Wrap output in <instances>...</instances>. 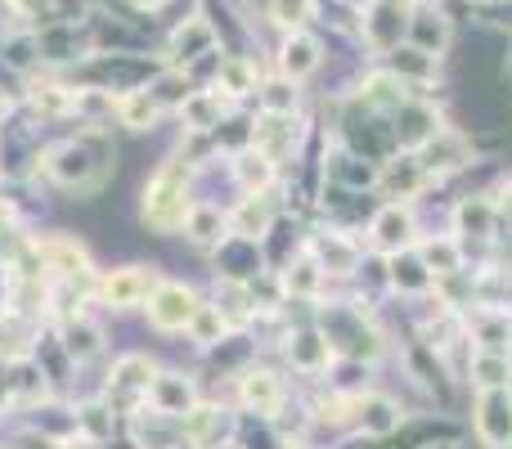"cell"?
<instances>
[{
  "instance_id": "4",
  "label": "cell",
  "mask_w": 512,
  "mask_h": 449,
  "mask_svg": "<svg viewBox=\"0 0 512 449\" xmlns=\"http://www.w3.org/2000/svg\"><path fill=\"white\" fill-rule=\"evenodd\" d=\"M153 373H158V364H153L149 355L126 351V355H117V360L108 364V382H104L99 396H104L122 418H131V414H140L144 409V396H149Z\"/></svg>"
},
{
  "instance_id": "7",
  "label": "cell",
  "mask_w": 512,
  "mask_h": 449,
  "mask_svg": "<svg viewBox=\"0 0 512 449\" xmlns=\"http://www.w3.org/2000/svg\"><path fill=\"white\" fill-rule=\"evenodd\" d=\"M198 306H203V297H198L189 283L162 279L158 288L149 292V301H144V315H149V328H153V333H185Z\"/></svg>"
},
{
  "instance_id": "12",
  "label": "cell",
  "mask_w": 512,
  "mask_h": 449,
  "mask_svg": "<svg viewBox=\"0 0 512 449\" xmlns=\"http://www.w3.org/2000/svg\"><path fill=\"white\" fill-rule=\"evenodd\" d=\"M418 243V216L409 203H382L378 212L369 216V247L382 256L405 252V247Z\"/></svg>"
},
{
  "instance_id": "39",
  "label": "cell",
  "mask_w": 512,
  "mask_h": 449,
  "mask_svg": "<svg viewBox=\"0 0 512 449\" xmlns=\"http://www.w3.org/2000/svg\"><path fill=\"white\" fill-rule=\"evenodd\" d=\"M270 18L283 32H306V23L315 18V0H270Z\"/></svg>"
},
{
  "instance_id": "10",
  "label": "cell",
  "mask_w": 512,
  "mask_h": 449,
  "mask_svg": "<svg viewBox=\"0 0 512 449\" xmlns=\"http://www.w3.org/2000/svg\"><path fill=\"white\" fill-rule=\"evenodd\" d=\"M216 45H221V32H216L212 18H207V14H189L180 27H171L162 63H167V68H185L189 72V63H198L203 54H212Z\"/></svg>"
},
{
  "instance_id": "33",
  "label": "cell",
  "mask_w": 512,
  "mask_h": 449,
  "mask_svg": "<svg viewBox=\"0 0 512 449\" xmlns=\"http://www.w3.org/2000/svg\"><path fill=\"white\" fill-rule=\"evenodd\" d=\"M387 283H391L396 292H436L432 270L423 265V256H418L414 247H405V252H391V256H387Z\"/></svg>"
},
{
  "instance_id": "13",
  "label": "cell",
  "mask_w": 512,
  "mask_h": 449,
  "mask_svg": "<svg viewBox=\"0 0 512 449\" xmlns=\"http://www.w3.org/2000/svg\"><path fill=\"white\" fill-rule=\"evenodd\" d=\"M414 158L423 162V171L427 176H450V171H463V167H472V158H477V153H472V140L463 131H450V126H441V131L432 135V140H423L414 149Z\"/></svg>"
},
{
  "instance_id": "32",
  "label": "cell",
  "mask_w": 512,
  "mask_h": 449,
  "mask_svg": "<svg viewBox=\"0 0 512 449\" xmlns=\"http://www.w3.org/2000/svg\"><path fill=\"white\" fill-rule=\"evenodd\" d=\"M216 90H221L225 99H248L256 95V86H261V72H256V63L248 59V54H225L221 63H216Z\"/></svg>"
},
{
  "instance_id": "47",
  "label": "cell",
  "mask_w": 512,
  "mask_h": 449,
  "mask_svg": "<svg viewBox=\"0 0 512 449\" xmlns=\"http://www.w3.org/2000/svg\"><path fill=\"white\" fill-rule=\"evenodd\" d=\"M292 449H306V445H292Z\"/></svg>"
},
{
  "instance_id": "5",
  "label": "cell",
  "mask_w": 512,
  "mask_h": 449,
  "mask_svg": "<svg viewBox=\"0 0 512 449\" xmlns=\"http://www.w3.org/2000/svg\"><path fill=\"white\" fill-rule=\"evenodd\" d=\"M158 283H162V274L153 265H117V270H99L90 297L108 310H140Z\"/></svg>"
},
{
  "instance_id": "41",
  "label": "cell",
  "mask_w": 512,
  "mask_h": 449,
  "mask_svg": "<svg viewBox=\"0 0 512 449\" xmlns=\"http://www.w3.org/2000/svg\"><path fill=\"white\" fill-rule=\"evenodd\" d=\"M490 198H495L499 225H508V229H512V180H504V185H499V189H495V194H490Z\"/></svg>"
},
{
  "instance_id": "6",
  "label": "cell",
  "mask_w": 512,
  "mask_h": 449,
  "mask_svg": "<svg viewBox=\"0 0 512 449\" xmlns=\"http://www.w3.org/2000/svg\"><path fill=\"white\" fill-rule=\"evenodd\" d=\"M360 36L373 54L400 50V41L409 36V18H414V0H369L364 5Z\"/></svg>"
},
{
  "instance_id": "16",
  "label": "cell",
  "mask_w": 512,
  "mask_h": 449,
  "mask_svg": "<svg viewBox=\"0 0 512 449\" xmlns=\"http://www.w3.org/2000/svg\"><path fill=\"white\" fill-rule=\"evenodd\" d=\"M248 144L252 149H261L265 158H274V162L292 158L297 144H301V117L297 113H261L256 117V126H252Z\"/></svg>"
},
{
  "instance_id": "45",
  "label": "cell",
  "mask_w": 512,
  "mask_h": 449,
  "mask_svg": "<svg viewBox=\"0 0 512 449\" xmlns=\"http://www.w3.org/2000/svg\"><path fill=\"white\" fill-rule=\"evenodd\" d=\"M418 449H459V441H427V445H418Z\"/></svg>"
},
{
  "instance_id": "3",
  "label": "cell",
  "mask_w": 512,
  "mask_h": 449,
  "mask_svg": "<svg viewBox=\"0 0 512 449\" xmlns=\"http://www.w3.org/2000/svg\"><path fill=\"white\" fill-rule=\"evenodd\" d=\"M32 247H36V256H41L45 279L72 283V288H81V292H95L99 270H95V261H90V252H86V243H81V238L45 234V238H32Z\"/></svg>"
},
{
  "instance_id": "26",
  "label": "cell",
  "mask_w": 512,
  "mask_h": 449,
  "mask_svg": "<svg viewBox=\"0 0 512 449\" xmlns=\"http://www.w3.org/2000/svg\"><path fill=\"white\" fill-rule=\"evenodd\" d=\"M176 113H180V122H185V135H212V131H221L225 113H230V99L216 86H207V90L194 86V95H189Z\"/></svg>"
},
{
  "instance_id": "35",
  "label": "cell",
  "mask_w": 512,
  "mask_h": 449,
  "mask_svg": "<svg viewBox=\"0 0 512 449\" xmlns=\"http://www.w3.org/2000/svg\"><path fill=\"white\" fill-rule=\"evenodd\" d=\"M387 68L396 72V77L405 81L409 90H423L427 81L436 77V68H441V59H432V54L414 50V45H400V50H391V54H387Z\"/></svg>"
},
{
  "instance_id": "14",
  "label": "cell",
  "mask_w": 512,
  "mask_h": 449,
  "mask_svg": "<svg viewBox=\"0 0 512 449\" xmlns=\"http://www.w3.org/2000/svg\"><path fill=\"white\" fill-rule=\"evenodd\" d=\"M405 405L396 396H382V391H364L355 400V432H364L369 441H387L405 427Z\"/></svg>"
},
{
  "instance_id": "46",
  "label": "cell",
  "mask_w": 512,
  "mask_h": 449,
  "mask_svg": "<svg viewBox=\"0 0 512 449\" xmlns=\"http://www.w3.org/2000/svg\"><path fill=\"white\" fill-rule=\"evenodd\" d=\"M212 449H243L239 441H221V445H212Z\"/></svg>"
},
{
  "instance_id": "31",
  "label": "cell",
  "mask_w": 512,
  "mask_h": 449,
  "mask_svg": "<svg viewBox=\"0 0 512 449\" xmlns=\"http://www.w3.org/2000/svg\"><path fill=\"white\" fill-rule=\"evenodd\" d=\"M113 117H117V126L144 135V131H153V126L162 122V104L149 95V86H131V90H117Z\"/></svg>"
},
{
  "instance_id": "25",
  "label": "cell",
  "mask_w": 512,
  "mask_h": 449,
  "mask_svg": "<svg viewBox=\"0 0 512 449\" xmlns=\"http://www.w3.org/2000/svg\"><path fill=\"white\" fill-rule=\"evenodd\" d=\"M279 283H283V292H288L292 301H324L328 274H324V265L310 256V247L301 243V252L279 270Z\"/></svg>"
},
{
  "instance_id": "15",
  "label": "cell",
  "mask_w": 512,
  "mask_h": 449,
  "mask_svg": "<svg viewBox=\"0 0 512 449\" xmlns=\"http://www.w3.org/2000/svg\"><path fill=\"white\" fill-rule=\"evenodd\" d=\"M230 432H234V414L225 405H212V400H198L180 418V436H185L189 449H212V445L230 441Z\"/></svg>"
},
{
  "instance_id": "30",
  "label": "cell",
  "mask_w": 512,
  "mask_h": 449,
  "mask_svg": "<svg viewBox=\"0 0 512 449\" xmlns=\"http://www.w3.org/2000/svg\"><path fill=\"white\" fill-rule=\"evenodd\" d=\"M117 427H122V414H117L104 396H90V400H81V405L72 409V432L86 436V441L108 445L117 436Z\"/></svg>"
},
{
  "instance_id": "28",
  "label": "cell",
  "mask_w": 512,
  "mask_h": 449,
  "mask_svg": "<svg viewBox=\"0 0 512 449\" xmlns=\"http://www.w3.org/2000/svg\"><path fill=\"white\" fill-rule=\"evenodd\" d=\"M23 99L41 122H68L72 108H77V86H63V81H54V77H36Z\"/></svg>"
},
{
  "instance_id": "27",
  "label": "cell",
  "mask_w": 512,
  "mask_h": 449,
  "mask_svg": "<svg viewBox=\"0 0 512 449\" xmlns=\"http://www.w3.org/2000/svg\"><path fill=\"white\" fill-rule=\"evenodd\" d=\"M499 234V212H495V198L490 194H472L454 207V238L463 243H490Z\"/></svg>"
},
{
  "instance_id": "19",
  "label": "cell",
  "mask_w": 512,
  "mask_h": 449,
  "mask_svg": "<svg viewBox=\"0 0 512 449\" xmlns=\"http://www.w3.org/2000/svg\"><path fill=\"white\" fill-rule=\"evenodd\" d=\"M288 364L297 373H328L333 369V360H337V351H333V342L324 337V328H315V324H301V328H292L288 333Z\"/></svg>"
},
{
  "instance_id": "24",
  "label": "cell",
  "mask_w": 512,
  "mask_h": 449,
  "mask_svg": "<svg viewBox=\"0 0 512 449\" xmlns=\"http://www.w3.org/2000/svg\"><path fill=\"white\" fill-rule=\"evenodd\" d=\"M279 77L288 81H306L310 72H319V63H324V45H319L315 32H283V45H279Z\"/></svg>"
},
{
  "instance_id": "17",
  "label": "cell",
  "mask_w": 512,
  "mask_h": 449,
  "mask_svg": "<svg viewBox=\"0 0 512 449\" xmlns=\"http://www.w3.org/2000/svg\"><path fill=\"white\" fill-rule=\"evenodd\" d=\"M59 346H63V355H68L72 364H90L95 355H104L108 333H104L99 319H90L86 310H77V315L59 319Z\"/></svg>"
},
{
  "instance_id": "22",
  "label": "cell",
  "mask_w": 512,
  "mask_h": 449,
  "mask_svg": "<svg viewBox=\"0 0 512 449\" xmlns=\"http://www.w3.org/2000/svg\"><path fill=\"white\" fill-rule=\"evenodd\" d=\"M310 256H315L319 265H324V274L333 279V274H355L360 270V243H355L351 234H342V229H324V234H310L306 238Z\"/></svg>"
},
{
  "instance_id": "38",
  "label": "cell",
  "mask_w": 512,
  "mask_h": 449,
  "mask_svg": "<svg viewBox=\"0 0 512 449\" xmlns=\"http://www.w3.org/2000/svg\"><path fill=\"white\" fill-rule=\"evenodd\" d=\"M256 104H261V113H297L301 90H297V81H288V77H265L261 86H256Z\"/></svg>"
},
{
  "instance_id": "8",
  "label": "cell",
  "mask_w": 512,
  "mask_h": 449,
  "mask_svg": "<svg viewBox=\"0 0 512 449\" xmlns=\"http://www.w3.org/2000/svg\"><path fill=\"white\" fill-rule=\"evenodd\" d=\"M234 396L239 405L256 418H279L288 405V382L279 369H265V364H248V369L234 378Z\"/></svg>"
},
{
  "instance_id": "44",
  "label": "cell",
  "mask_w": 512,
  "mask_h": 449,
  "mask_svg": "<svg viewBox=\"0 0 512 449\" xmlns=\"http://www.w3.org/2000/svg\"><path fill=\"white\" fill-rule=\"evenodd\" d=\"M9 113H14V99H9V95H5V90H0V122H5V117H9Z\"/></svg>"
},
{
  "instance_id": "9",
  "label": "cell",
  "mask_w": 512,
  "mask_h": 449,
  "mask_svg": "<svg viewBox=\"0 0 512 449\" xmlns=\"http://www.w3.org/2000/svg\"><path fill=\"white\" fill-rule=\"evenodd\" d=\"M472 436L481 449H512V387L477 391L472 400Z\"/></svg>"
},
{
  "instance_id": "29",
  "label": "cell",
  "mask_w": 512,
  "mask_h": 449,
  "mask_svg": "<svg viewBox=\"0 0 512 449\" xmlns=\"http://www.w3.org/2000/svg\"><path fill=\"white\" fill-rule=\"evenodd\" d=\"M414 252L423 256V265L432 270L436 283L454 279V274H463V261H468V243L454 234H441V238H418Z\"/></svg>"
},
{
  "instance_id": "40",
  "label": "cell",
  "mask_w": 512,
  "mask_h": 449,
  "mask_svg": "<svg viewBox=\"0 0 512 449\" xmlns=\"http://www.w3.org/2000/svg\"><path fill=\"white\" fill-rule=\"evenodd\" d=\"M5 9L14 18H23V23H32L41 14H54V0H5Z\"/></svg>"
},
{
  "instance_id": "23",
  "label": "cell",
  "mask_w": 512,
  "mask_h": 449,
  "mask_svg": "<svg viewBox=\"0 0 512 449\" xmlns=\"http://www.w3.org/2000/svg\"><path fill=\"white\" fill-rule=\"evenodd\" d=\"M274 221H279V207L265 194L239 198V207H230V238H243V243L261 247L265 238L274 234Z\"/></svg>"
},
{
  "instance_id": "21",
  "label": "cell",
  "mask_w": 512,
  "mask_h": 449,
  "mask_svg": "<svg viewBox=\"0 0 512 449\" xmlns=\"http://www.w3.org/2000/svg\"><path fill=\"white\" fill-rule=\"evenodd\" d=\"M405 41L414 45V50L441 59V54L450 50V41H454L450 14H445L441 5H414V18H409V36H405Z\"/></svg>"
},
{
  "instance_id": "1",
  "label": "cell",
  "mask_w": 512,
  "mask_h": 449,
  "mask_svg": "<svg viewBox=\"0 0 512 449\" xmlns=\"http://www.w3.org/2000/svg\"><path fill=\"white\" fill-rule=\"evenodd\" d=\"M36 171L63 194H99L113 176V140L95 126H86L72 140H54L36 153Z\"/></svg>"
},
{
  "instance_id": "36",
  "label": "cell",
  "mask_w": 512,
  "mask_h": 449,
  "mask_svg": "<svg viewBox=\"0 0 512 449\" xmlns=\"http://www.w3.org/2000/svg\"><path fill=\"white\" fill-rule=\"evenodd\" d=\"M185 333H189V342H194L198 351H216V346H225V337H230L234 328H230V319L212 306V301H203V306L194 310V319H189Z\"/></svg>"
},
{
  "instance_id": "2",
  "label": "cell",
  "mask_w": 512,
  "mask_h": 449,
  "mask_svg": "<svg viewBox=\"0 0 512 449\" xmlns=\"http://www.w3.org/2000/svg\"><path fill=\"white\" fill-rule=\"evenodd\" d=\"M189 158H167L149 171L144 180V194H140V221L153 229V234H180V221L189 212Z\"/></svg>"
},
{
  "instance_id": "37",
  "label": "cell",
  "mask_w": 512,
  "mask_h": 449,
  "mask_svg": "<svg viewBox=\"0 0 512 449\" xmlns=\"http://www.w3.org/2000/svg\"><path fill=\"white\" fill-rule=\"evenodd\" d=\"M149 95L162 104V113H167V108L176 113V108L194 95V81H189L185 68H167V63H162V68L153 72V81H149Z\"/></svg>"
},
{
  "instance_id": "43",
  "label": "cell",
  "mask_w": 512,
  "mask_h": 449,
  "mask_svg": "<svg viewBox=\"0 0 512 449\" xmlns=\"http://www.w3.org/2000/svg\"><path fill=\"white\" fill-rule=\"evenodd\" d=\"M126 5H131L135 14H158V9L167 5V0H126Z\"/></svg>"
},
{
  "instance_id": "11",
  "label": "cell",
  "mask_w": 512,
  "mask_h": 449,
  "mask_svg": "<svg viewBox=\"0 0 512 449\" xmlns=\"http://www.w3.org/2000/svg\"><path fill=\"white\" fill-rule=\"evenodd\" d=\"M198 400H203L198 396V378H189V373H180V369H158L153 382H149V396H144V409L180 423Z\"/></svg>"
},
{
  "instance_id": "18",
  "label": "cell",
  "mask_w": 512,
  "mask_h": 449,
  "mask_svg": "<svg viewBox=\"0 0 512 449\" xmlns=\"http://www.w3.org/2000/svg\"><path fill=\"white\" fill-rule=\"evenodd\" d=\"M180 234H185L198 252H216V247L230 238V212H221V207L207 203V198H194L185 221H180Z\"/></svg>"
},
{
  "instance_id": "42",
  "label": "cell",
  "mask_w": 512,
  "mask_h": 449,
  "mask_svg": "<svg viewBox=\"0 0 512 449\" xmlns=\"http://www.w3.org/2000/svg\"><path fill=\"white\" fill-rule=\"evenodd\" d=\"M54 449H104V445H99V441H86V436L72 432V436H63V441H54Z\"/></svg>"
},
{
  "instance_id": "20",
  "label": "cell",
  "mask_w": 512,
  "mask_h": 449,
  "mask_svg": "<svg viewBox=\"0 0 512 449\" xmlns=\"http://www.w3.org/2000/svg\"><path fill=\"white\" fill-rule=\"evenodd\" d=\"M230 180L239 185L243 198L252 194H270L274 185H279V162L265 158L261 149H252V144H243L239 153H230Z\"/></svg>"
},
{
  "instance_id": "34",
  "label": "cell",
  "mask_w": 512,
  "mask_h": 449,
  "mask_svg": "<svg viewBox=\"0 0 512 449\" xmlns=\"http://www.w3.org/2000/svg\"><path fill=\"white\" fill-rule=\"evenodd\" d=\"M468 382H472V391H504V387H512V351H472Z\"/></svg>"
}]
</instances>
